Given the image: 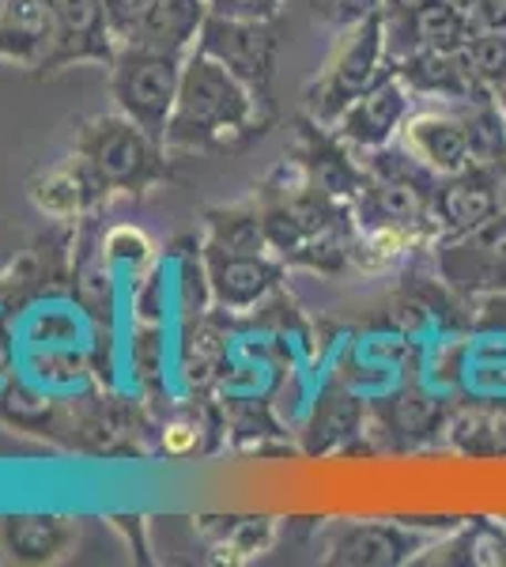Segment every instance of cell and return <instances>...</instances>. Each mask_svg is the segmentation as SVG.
Returning <instances> with one entry per match:
<instances>
[{
    "instance_id": "52a82bcc",
    "label": "cell",
    "mask_w": 506,
    "mask_h": 567,
    "mask_svg": "<svg viewBox=\"0 0 506 567\" xmlns=\"http://www.w3.org/2000/svg\"><path fill=\"white\" fill-rule=\"evenodd\" d=\"M409 103H412V91L390 65V72H385L379 84L366 91V95H359L329 130H333L348 148L379 152L401 136L404 122H409Z\"/></svg>"
},
{
    "instance_id": "d4e9b609",
    "label": "cell",
    "mask_w": 506,
    "mask_h": 567,
    "mask_svg": "<svg viewBox=\"0 0 506 567\" xmlns=\"http://www.w3.org/2000/svg\"><path fill=\"white\" fill-rule=\"evenodd\" d=\"M197 443H200L197 420L174 416V420L163 424V451H167V454H189V451H197Z\"/></svg>"
},
{
    "instance_id": "7402d4cb",
    "label": "cell",
    "mask_w": 506,
    "mask_h": 567,
    "mask_svg": "<svg viewBox=\"0 0 506 567\" xmlns=\"http://www.w3.org/2000/svg\"><path fill=\"white\" fill-rule=\"evenodd\" d=\"M307 4L318 23L337 27V31L359 27V23L371 20V16L382 12V0H307Z\"/></svg>"
},
{
    "instance_id": "d6986e66",
    "label": "cell",
    "mask_w": 506,
    "mask_h": 567,
    "mask_svg": "<svg viewBox=\"0 0 506 567\" xmlns=\"http://www.w3.org/2000/svg\"><path fill=\"white\" fill-rule=\"evenodd\" d=\"M208 534H216V548L219 553H235L238 560L242 556L261 553L265 545L272 542V518H200Z\"/></svg>"
},
{
    "instance_id": "7c38bea8",
    "label": "cell",
    "mask_w": 506,
    "mask_h": 567,
    "mask_svg": "<svg viewBox=\"0 0 506 567\" xmlns=\"http://www.w3.org/2000/svg\"><path fill=\"white\" fill-rule=\"evenodd\" d=\"M435 227L446 231L450 239L468 231H481L484 224L495 219V194H492V171L487 167H465L457 175H446L435 182Z\"/></svg>"
},
{
    "instance_id": "484cf974",
    "label": "cell",
    "mask_w": 506,
    "mask_h": 567,
    "mask_svg": "<svg viewBox=\"0 0 506 567\" xmlns=\"http://www.w3.org/2000/svg\"><path fill=\"white\" fill-rule=\"evenodd\" d=\"M16 368V337H12V326L8 318L0 315V379H8Z\"/></svg>"
},
{
    "instance_id": "5b68a950",
    "label": "cell",
    "mask_w": 506,
    "mask_h": 567,
    "mask_svg": "<svg viewBox=\"0 0 506 567\" xmlns=\"http://www.w3.org/2000/svg\"><path fill=\"white\" fill-rule=\"evenodd\" d=\"M193 50L208 53L227 72H235L254 99L272 114V76H276V50H280V27L276 20H242V16H216L211 12Z\"/></svg>"
},
{
    "instance_id": "cb8c5ba5",
    "label": "cell",
    "mask_w": 506,
    "mask_h": 567,
    "mask_svg": "<svg viewBox=\"0 0 506 567\" xmlns=\"http://www.w3.org/2000/svg\"><path fill=\"white\" fill-rule=\"evenodd\" d=\"M216 16H242V20H280L283 0H208Z\"/></svg>"
},
{
    "instance_id": "f1b7e54d",
    "label": "cell",
    "mask_w": 506,
    "mask_h": 567,
    "mask_svg": "<svg viewBox=\"0 0 506 567\" xmlns=\"http://www.w3.org/2000/svg\"><path fill=\"white\" fill-rule=\"evenodd\" d=\"M503 526H506V523H503Z\"/></svg>"
},
{
    "instance_id": "603a6c76",
    "label": "cell",
    "mask_w": 506,
    "mask_h": 567,
    "mask_svg": "<svg viewBox=\"0 0 506 567\" xmlns=\"http://www.w3.org/2000/svg\"><path fill=\"white\" fill-rule=\"evenodd\" d=\"M473 31H506V0H457Z\"/></svg>"
},
{
    "instance_id": "ac0fdd59",
    "label": "cell",
    "mask_w": 506,
    "mask_h": 567,
    "mask_svg": "<svg viewBox=\"0 0 506 567\" xmlns=\"http://www.w3.org/2000/svg\"><path fill=\"white\" fill-rule=\"evenodd\" d=\"M114 277H117V269L106 261L103 239L87 243L84 254H76V265H72V299H76L80 310L95 318V322H110V318H114V299H117Z\"/></svg>"
},
{
    "instance_id": "9a60e30c",
    "label": "cell",
    "mask_w": 506,
    "mask_h": 567,
    "mask_svg": "<svg viewBox=\"0 0 506 567\" xmlns=\"http://www.w3.org/2000/svg\"><path fill=\"white\" fill-rule=\"evenodd\" d=\"M208 16V0H152L144 20L136 23V31L122 45H144V50L182 53L186 58L197 45L200 27H205Z\"/></svg>"
},
{
    "instance_id": "e0dca14e",
    "label": "cell",
    "mask_w": 506,
    "mask_h": 567,
    "mask_svg": "<svg viewBox=\"0 0 506 567\" xmlns=\"http://www.w3.org/2000/svg\"><path fill=\"white\" fill-rule=\"evenodd\" d=\"M205 250L216 254H269V231H265L261 205L246 200L231 208H211L208 213V243Z\"/></svg>"
},
{
    "instance_id": "277c9868",
    "label": "cell",
    "mask_w": 506,
    "mask_h": 567,
    "mask_svg": "<svg viewBox=\"0 0 506 567\" xmlns=\"http://www.w3.org/2000/svg\"><path fill=\"white\" fill-rule=\"evenodd\" d=\"M390 72V58H385V27L382 12L371 16L366 23L348 27L340 34L337 50L329 53L326 69L307 87V110L321 125H333L359 95H366L379 80Z\"/></svg>"
},
{
    "instance_id": "3957f363",
    "label": "cell",
    "mask_w": 506,
    "mask_h": 567,
    "mask_svg": "<svg viewBox=\"0 0 506 567\" xmlns=\"http://www.w3.org/2000/svg\"><path fill=\"white\" fill-rule=\"evenodd\" d=\"M186 58L182 53L144 50V45H117L114 61H110V95H114L117 114L136 122L155 141H167Z\"/></svg>"
},
{
    "instance_id": "ba28073f",
    "label": "cell",
    "mask_w": 506,
    "mask_h": 567,
    "mask_svg": "<svg viewBox=\"0 0 506 567\" xmlns=\"http://www.w3.org/2000/svg\"><path fill=\"white\" fill-rule=\"evenodd\" d=\"M80 523L64 515H0V564L45 567L76 553Z\"/></svg>"
},
{
    "instance_id": "4316f807",
    "label": "cell",
    "mask_w": 506,
    "mask_h": 567,
    "mask_svg": "<svg viewBox=\"0 0 506 567\" xmlns=\"http://www.w3.org/2000/svg\"><path fill=\"white\" fill-rule=\"evenodd\" d=\"M23 246H20V235H12L8 227H0V272H4V265L20 254Z\"/></svg>"
},
{
    "instance_id": "44dd1931",
    "label": "cell",
    "mask_w": 506,
    "mask_h": 567,
    "mask_svg": "<svg viewBox=\"0 0 506 567\" xmlns=\"http://www.w3.org/2000/svg\"><path fill=\"white\" fill-rule=\"evenodd\" d=\"M457 53L465 58L468 72H473L484 87H492L506 72V31H473V39Z\"/></svg>"
},
{
    "instance_id": "5bb4252c",
    "label": "cell",
    "mask_w": 506,
    "mask_h": 567,
    "mask_svg": "<svg viewBox=\"0 0 506 567\" xmlns=\"http://www.w3.org/2000/svg\"><path fill=\"white\" fill-rule=\"evenodd\" d=\"M27 197L34 200L42 216L50 219H84L91 208H99L110 197L99 178L87 171V163L76 152L69 159H61L58 167L42 171L39 178H31Z\"/></svg>"
},
{
    "instance_id": "8fae6325",
    "label": "cell",
    "mask_w": 506,
    "mask_h": 567,
    "mask_svg": "<svg viewBox=\"0 0 506 567\" xmlns=\"http://www.w3.org/2000/svg\"><path fill=\"white\" fill-rule=\"evenodd\" d=\"M401 144L438 178L473 167L465 117L450 114V110H423V114L409 117L401 130Z\"/></svg>"
},
{
    "instance_id": "30bf717a",
    "label": "cell",
    "mask_w": 506,
    "mask_h": 567,
    "mask_svg": "<svg viewBox=\"0 0 506 567\" xmlns=\"http://www.w3.org/2000/svg\"><path fill=\"white\" fill-rule=\"evenodd\" d=\"M205 284L219 307L250 310L283 280V261L269 254H216L205 250Z\"/></svg>"
},
{
    "instance_id": "83f0119b",
    "label": "cell",
    "mask_w": 506,
    "mask_h": 567,
    "mask_svg": "<svg viewBox=\"0 0 506 567\" xmlns=\"http://www.w3.org/2000/svg\"><path fill=\"white\" fill-rule=\"evenodd\" d=\"M487 91H492V103L499 106V114H503V122H506V72Z\"/></svg>"
},
{
    "instance_id": "7a4b0ae2",
    "label": "cell",
    "mask_w": 506,
    "mask_h": 567,
    "mask_svg": "<svg viewBox=\"0 0 506 567\" xmlns=\"http://www.w3.org/2000/svg\"><path fill=\"white\" fill-rule=\"evenodd\" d=\"M72 152L87 163V171L99 178V186L110 197H141L155 182L171 175L167 167V144L144 133L125 114H99L87 117L72 136Z\"/></svg>"
},
{
    "instance_id": "9c48e42d",
    "label": "cell",
    "mask_w": 506,
    "mask_h": 567,
    "mask_svg": "<svg viewBox=\"0 0 506 567\" xmlns=\"http://www.w3.org/2000/svg\"><path fill=\"white\" fill-rule=\"evenodd\" d=\"M423 553V537L401 523H348L326 545V564L340 567H397Z\"/></svg>"
},
{
    "instance_id": "ffe728a7",
    "label": "cell",
    "mask_w": 506,
    "mask_h": 567,
    "mask_svg": "<svg viewBox=\"0 0 506 567\" xmlns=\"http://www.w3.org/2000/svg\"><path fill=\"white\" fill-rule=\"evenodd\" d=\"M103 254L117 272L125 269V272H133V277H144L148 265L155 261V243L141 231V227L117 224L103 235Z\"/></svg>"
},
{
    "instance_id": "6da1fadb",
    "label": "cell",
    "mask_w": 506,
    "mask_h": 567,
    "mask_svg": "<svg viewBox=\"0 0 506 567\" xmlns=\"http://www.w3.org/2000/svg\"><path fill=\"white\" fill-rule=\"evenodd\" d=\"M272 125V114L254 91L208 53L189 50L182 69L178 103L167 125V152H224L242 148Z\"/></svg>"
},
{
    "instance_id": "8992f818",
    "label": "cell",
    "mask_w": 506,
    "mask_h": 567,
    "mask_svg": "<svg viewBox=\"0 0 506 567\" xmlns=\"http://www.w3.org/2000/svg\"><path fill=\"white\" fill-rule=\"evenodd\" d=\"M50 50L39 61L34 76H58V72L95 61V65H110L117 53V39L110 31L106 0H50Z\"/></svg>"
},
{
    "instance_id": "2e32d148",
    "label": "cell",
    "mask_w": 506,
    "mask_h": 567,
    "mask_svg": "<svg viewBox=\"0 0 506 567\" xmlns=\"http://www.w3.org/2000/svg\"><path fill=\"white\" fill-rule=\"evenodd\" d=\"M50 0H0V58L39 69L50 50Z\"/></svg>"
},
{
    "instance_id": "4fadbf2b",
    "label": "cell",
    "mask_w": 506,
    "mask_h": 567,
    "mask_svg": "<svg viewBox=\"0 0 506 567\" xmlns=\"http://www.w3.org/2000/svg\"><path fill=\"white\" fill-rule=\"evenodd\" d=\"M393 72L409 84L412 95H438L457 106L492 99V91L468 72L465 58L457 50H416L409 58L393 61Z\"/></svg>"
}]
</instances>
